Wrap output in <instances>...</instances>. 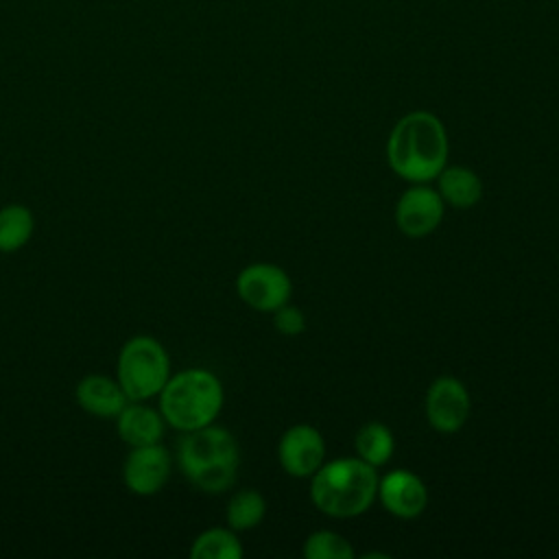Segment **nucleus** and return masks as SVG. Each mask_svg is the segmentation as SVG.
<instances>
[{
	"label": "nucleus",
	"mask_w": 559,
	"mask_h": 559,
	"mask_svg": "<svg viewBox=\"0 0 559 559\" xmlns=\"http://www.w3.org/2000/svg\"><path fill=\"white\" fill-rule=\"evenodd\" d=\"M472 400L467 386L454 376H439L426 391V419L443 435L461 430L469 417Z\"/></svg>",
	"instance_id": "obj_8"
},
{
	"label": "nucleus",
	"mask_w": 559,
	"mask_h": 559,
	"mask_svg": "<svg viewBox=\"0 0 559 559\" xmlns=\"http://www.w3.org/2000/svg\"><path fill=\"white\" fill-rule=\"evenodd\" d=\"M236 293L258 312H273L290 299V275L273 262H251L236 275Z\"/></svg>",
	"instance_id": "obj_6"
},
{
	"label": "nucleus",
	"mask_w": 559,
	"mask_h": 559,
	"mask_svg": "<svg viewBox=\"0 0 559 559\" xmlns=\"http://www.w3.org/2000/svg\"><path fill=\"white\" fill-rule=\"evenodd\" d=\"M225 404L218 376L205 367H188L170 373L157 395V408L166 426L190 432L216 421Z\"/></svg>",
	"instance_id": "obj_4"
},
{
	"label": "nucleus",
	"mask_w": 559,
	"mask_h": 559,
	"mask_svg": "<svg viewBox=\"0 0 559 559\" xmlns=\"http://www.w3.org/2000/svg\"><path fill=\"white\" fill-rule=\"evenodd\" d=\"M170 373V356L155 336L135 334L122 343L116 358V380L131 402L157 397Z\"/></svg>",
	"instance_id": "obj_5"
},
{
	"label": "nucleus",
	"mask_w": 559,
	"mask_h": 559,
	"mask_svg": "<svg viewBox=\"0 0 559 559\" xmlns=\"http://www.w3.org/2000/svg\"><path fill=\"white\" fill-rule=\"evenodd\" d=\"M116 432L129 448L159 443L166 432V421L157 406L146 402H127L122 411L114 417Z\"/></svg>",
	"instance_id": "obj_13"
},
{
	"label": "nucleus",
	"mask_w": 559,
	"mask_h": 559,
	"mask_svg": "<svg viewBox=\"0 0 559 559\" xmlns=\"http://www.w3.org/2000/svg\"><path fill=\"white\" fill-rule=\"evenodd\" d=\"M271 314H273L275 330L280 334H284V336H299L304 332V328H306V317H304L301 308L293 306L290 301H286L284 306H280Z\"/></svg>",
	"instance_id": "obj_20"
},
{
	"label": "nucleus",
	"mask_w": 559,
	"mask_h": 559,
	"mask_svg": "<svg viewBox=\"0 0 559 559\" xmlns=\"http://www.w3.org/2000/svg\"><path fill=\"white\" fill-rule=\"evenodd\" d=\"M378 500L391 515L413 520L428 507V487L411 469H391L378 478Z\"/></svg>",
	"instance_id": "obj_11"
},
{
	"label": "nucleus",
	"mask_w": 559,
	"mask_h": 559,
	"mask_svg": "<svg viewBox=\"0 0 559 559\" xmlns=\"http://www.w3.org/2000/svg\"><path fill=\"white\" fill-rule=\"evenodd\" d=\"M175 461L192 487L216 496L234 485L240 465V450L227 428L210 424L181 432Z\"/></svg>",
	"instance_id": "obj_2"
},
{
	"label": "nucleus",
	"mask_w": 559,
	"mask_h": 559,
	"mask_svg": "<svg viewBox=\"0 0 559 559\" xmlns=\"http://www.w3.org/2000/svg\"><path fill=\"white\" fill-rule=\"evenodd\" d=\"M264 515H266V500L253 487H245V489L234 491L231 498L227 500V507H225L227 526L234 528L236 533L255 528L264 520Z\"/></svg>",
	"instance_id": "obj_18"
},
{
	"label": "nucleus",
	"mask_w": 559,
	"mask_h": 559,
	"mask_svg": "<svg viewBox=\"0 0 559 559\" xmlns=\"http://www.w3.org/2000/svg\"><path fill=\"white\" fill-rule=\"evenodd\" d=\"M173 474V454L159 443L135 445L122 461V483L124 487L140 498L159 493Z\"/></svg>",
	"instance_id": "obj_7"
},
{
	"label": "nucleus",
	"mask_w": 559,
	"mask_h": 559,
	"mask_svg": "<svg viewBox=\"0 0 559 559\" xmlns=\"http://www.w3.org/2000/svg\"><path fill=\"white\" fill-rule=\"evenodd\" d=\"M354 450L356 456L373 467H382L391 461L395 450L393 430L382 421H367L354 435Z\"/></svg>",
	"instance_id": "obj_15"
},
{
	"label": "nucleus",
	"mask_w": 559,
	"mask_h": 559,
	"mask_svg": "<svg viewBox=\"0 0 559 559\" xmlns=\"http://www.w3.org/2000/svg\"><path fill=\"white\" fill-rule=\"evenodd\" d=\"M35 234V216L24 203L0 207V253H15L28 245Z\"/></svg>",
	"instance_id": "obj_16"
},
{
	"label": "nucleus",
	"mask_w": 559,
	"mask_h": 559,
	"mask_svg": "<svg viewBox=\"0 0 559 559\" xmlns=\"http://www.w3.org/2000/svg\"><path fill=\"white\" fill-rule=\"evenodd\" d=\"M354 546L347 537L334 531H314L304 542V557L306 559H352Z\"/></svg>",
	"instance_id": "obj_19"
},
{
	"label": "nucleus",
	"mask_w": 559,
	"mask_h": 559,
	"mask_svg": "<svg viewBox=\"0 0 559 559\" xmlns=\"http://www.w3.org/2000/svg\"><path fill=\"white\" fill-rule=\"evenodd\" d=\"M245 548L238 533L229 526H212L201 531L190 546L192 559H240Z\"/></svg>",
	"instance_id": "obj_17"
},
{
	"label": "nucleus",
	"mask_w": 559,
	"mask_h": 559,
	"mask_svg": "<svg viewBox=\"0 0 559 559\" xmlns=\"http://www.w3.org/2000/svg\"><path fill=\"white\" fill-rule=\"evenodd\" d=\"M277 461L288 476L310 478L325 461L323 435L310 424L286 428L277 443Z\"/></svg>",
	"instance_id": "obj_10"
},
{
	"label": "nucleus",
	"mask_w": 559,
	"mask_h": 559,
	"mask_svg": "<svg viewBox=\"0 0 559 559\" xmlns=\"http://www.w3.org/2000/svg\"><path fill=\"white\" fill-rule=\"evenodd\" d=\"M437 192L445 205L456 210L474 207L483 199V181L476 170L467 166H443L437 175Z\"/></svg>",
	"instance_id": "obj_14"
},
{
	"label": "nucleus",
	"mask_w": 559,
	"mask_h": 559,
	"mask_svg": "<svg viewBox=\"0 0 559 559\" xmlns=\"http://www.w3.org/2000/svg\"><path fill=\"white\" fill-rule=\"evenodd\" d=\"M74 400L92 417L114 419L129 402L120 382L103 373H87L74 386Z\"/></svg>",
	"instance_id": "obj_12"
},
{
	"label": "nucleus",
	"mask_w": 559,
	"mask_h": 559,
	"mask_svg": "<svg viewBox=\"0 0 559 559\" xmlns=\"http://www.w3.org/2000/svg\"><path fill=\"white\" fill-rule=\"evenodd\" d=\"M386 164L408 183H428L448 164L445 124L426 109L404 114L386 138Z\"/></svg>",
	"instance_id": "obj_1"
},
{
	"label": "nucleus",
	"mask_w": 559,
	"mask_h": 559,
	"mask_svg": "<svg viewBox=\"0 0 559 559\" xmlns=\"http://www.w3.org/2000/svg\"><path fill=\"white\" fill-rule=\"evenodd\" d=\"M395 225L408 238H424L432 234L445 214V203L437 188L428 183H413L395 203Z\"/></svg>",
	"instance_id": "obj_9"
},
{
	"label": "nucleus",
	"mask_w": 559,
	"mask_h": 559,
	"mask_svg": "<svg viewBox=\"0 0 559 559\" xmlns=\"http://www.w3.org/2000/svg\"><path fill=\"white\" fill-rule=\"evenodd\" d=\"M378 472L358 456L323 461L310 476V500L330 518L362 515L378 498Z\"/></svg>",
	"instance_id": "obj_3"
}]
</instances>
